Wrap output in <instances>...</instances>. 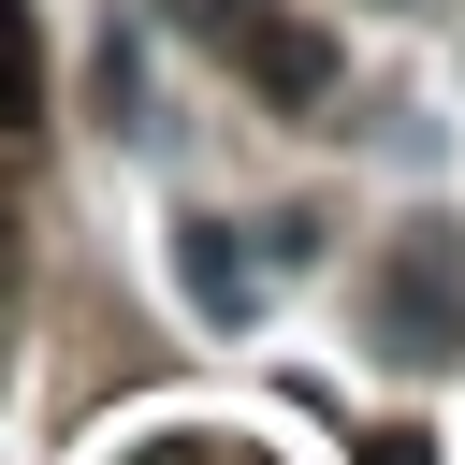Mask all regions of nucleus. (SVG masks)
I'll list each match as a JSON object with an SVG mask.
<instances>
[{
  "label": "nucleus",
  "instance_id": "nucleus-7",
  "mask_svg": "<svg viewBox=\"0 0 465 465\" xmlns=\"http://www.w3.org/2000/svg\"><path fill=\"white\" fill-rule=\"evenodd\" d=\"M378 15H421V0H378Z\"/></svg>",
  "mask_w": 465,
  "mask_h": 465
},
{
  "label": "nucleus",
  "instance_id": "nucleus-2",
  "mask_svg": "<svg viewBox=\"0 0 465 465\" xmlns=\"http://www.w3.org/2000/svg\"><path fill=\"white\" fill-rule=\"evenodd\" d=\"M189 29H218L276 116H320V102H334V44H320V29H291V15H262V0H189Z\"/></svg>",
  "mask_w": 465,
  "mask_h": 465
},
{
  "label": "nucleus",
  "instance_id": "nucleus-4",
  "mask_svg": "<svg viewBox=\"0 0 465 465\" xmlns=\"http://www.w3.org/2000/svg\"><path fill=\"white\" fill-rule=\"evenodd\" d=\"M44 116V29H29V0H0V131H29Z\"/></svg>",
  "mask_w": 465,
  "mask_h": 465
},
{
  "label": "nucleus",
  "instance_id": "nucleus-6",
  "mask_svg": "<svg viewBox=\"0 0 465 465\" xmlns=\"http://www.w3.org/2000/svg\"><path fill=\"white\" fill-rule=\"evenodd\" d=\"M0 276H15V218H0Z\"/></svg>",
  "mask_w": 465,
  "mask_h": 465
},
{
  "label": "nucleus",
  "instance_id": "nucleus-1",
  "mask_svg": "<svg viewBox=\"0 0 465 465\" xmlns=\"http://www.w3.org/2000/svg\"><path fill=\"white\" fill-rule=\"evenodd\" d=\"M378 349L392 363H450L465 349V262H450V232H407L378 262Z\"/></svg>",
  "mask_w": 465,
  "mask_h": 465
},
{
  "label": "nucleus",
  "instance_id": "nucleus-5",
  "mask_svg": "<svg viewBox=\"0 0 465 465\" xmlns=\"http://www.w3.org/2000/svg\"><path fill=\"white\" fill-rule=\"evenodd\" d=\"M363 465H436V436H407V421H378V436H363Z\"/></svg>",
  "mask_w": 465,
  "mask_h": 465
},
{
  "label": "nucleus",
  "instance_id": "nucleus-3",
  "mask_svg": "<svg viewBox=\"0 0 465 465\" xmlns=\"http://www.w3.org/2000/svg\"><path fill=\"white\" fill-rule=\"evenodd\" d=\"M291 247H305L291 218H262V232H232V218H189V232H174V276H189V305H203V320H262Z\"/></svg>",
  "mask_w": 465,
  "mask_h": 465
}]
</instances>
